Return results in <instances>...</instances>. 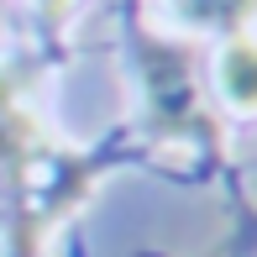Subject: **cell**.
I'll list each match as a JSON object with an SVG mask.
<instances>
[{"label": "cell", "instance_id": "277c9868", "mask_svg": "<svg viewBox=\"0 0 257 257\" xmlns=\"http://www.w3.org/2000/svg\"><path fill=\"white\" fill-rule=\"evenodd\" d=\"M173 16L189 21L194 32H241L252 21L257 0H168Z\"/></svg>", "mask_w": 257, "mask_h": 257}, {"label": "cell", "instance_id": "6da1fadb", "mask_svg": "<svg viewBox=\"0 0 257 257\" xmlns=\"http://www.w3.org/2000/svg\"><path fill=\"white\" fill-rule=\"evenodd\" d=\"M37 168H42V132L27 110H21L11 79H0V220L16 226L32 215V194H37Z\"/></svg>", "mask_w": 257, "mask_h": 257}, {"label": "cell", "instance_id": "7a4b0ae2", "mask_svg": "<svg viewBox=\"0 0 257 257\" xmlns=\"http://www.w3.org/2000/svg\"><path fill=\"white\" fill-rule=\"evenodd\" d=\"M147 89H153V110L163 126H205L200 121V95H194V79H189V63L179 53H163L153 48L147 58Z\"/></svg>", "mask_w": 257, "mask_h": 257}, {"label": "cell", "instance_id": "3957f363", "mask_svg": "<svg viewBox=\"0 0 257 257\" xmlns=\"http://www.w3.org/2000/svg\"><path fill=\"white\" fill-rule=\"evenodd\" d=\"M220 95L236 110H257V42L236 37L220 53Z\"/></svg>", "mask_w": 257, "mask_h": 257}, {"label": "cell", "instance_id": "5b68a950", "mask_svg": "<svg viewBox=\"0 0 257 257\" xmlns=\"http://www.w3.org/2000/svg\"><path fill=\"white\" fill-rule=\"evenodd\" d=\"M42 6H48V11H63V6H68V0H42Z\"/></svg>", "mask_w": 257, "mask_h": 257}]
</instances>
